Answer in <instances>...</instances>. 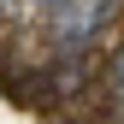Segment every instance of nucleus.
Here are the masks:
<instances>
[{"instance_id":"nucleus-1","label":"nucleus","mask_w":124,"mask_h":124,"mask_svg":"<svg viewBox=\"0 0 124 124\" xmlns=\"http://www.w3.org/2000/svg\"><path fill=\"white\" fill-rule=\"evenodd\" d=\"M106 18H112V0H59L53 6V41L59 47H83Z\"/></svg>"},{"instance_id":"nucleus-2","label":"nucleus","mask_w":124,"mask_h":124,"mask_svg":"<svg viewBox=\"0 0 124 124\" xmlns=\"http://www.w3.org/2000/svg\"><path fill=\"white\" fill-rule=\"evenodd\" d=\"M106 89H112V95L124 101V47L112 53V65H106Z\"/></svg>"},{"instance_id":"nucleus-3","label":"nucleus","mask_w":124,"mask_h":124,"mask_svg":"<svg viewBox=\"0 0 124 124\" xmlns=\"http://www.w3.org/2000/svg\"><path fill=\"white\" fill-rule=\"evenodd\" d=\"M30 6H59V0H30Z\"/></svg>"}]
</instances>
